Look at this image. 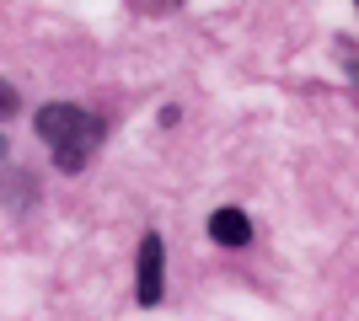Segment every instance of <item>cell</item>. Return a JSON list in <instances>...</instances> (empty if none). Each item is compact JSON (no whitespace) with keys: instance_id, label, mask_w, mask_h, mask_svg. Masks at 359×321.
Masks as SVG:
<instances>
[{"instance_id":"cell-3","label":"cell","mask_w":359,"mask_h":321,"mask_svg":"<svg viewBox=\"0 0 359 321\" xmlns=\"http://www.w3.org/2000/svg\"><path fill=\"white\" fill-rule=\"evenodd\" d=\"M210 241L215 246H247L252 241V220L241 209H215L210 214Z\"/></svg>"},{"instance_id":"cell-2","label":"cell","mask_w":359,"mask_h":321,"mask_svg":"<svg viewBox=\"0 0 359 321\" xmlns=\"http://www.w3.org/2000/svg\"><path fill=\"white\" fill-rule=\"evenodd\" d=\"M166 294V241L161 230H145V241H140V257H135V300L140 306H161Z\"/></svg>"},{"instance_id":"cell-4","label":"cell","mask_w":359,"mask_h":321,"mask_svg":"<svg viewBox=\"0 0 359 321\" xmlns=\"http://www.w3.org/2000/svg\"><path fill=\"white\" fill-rule=\"evenodd\" d=\"M16 107H22L16 86H11V80H0V123H6V118H16Z\"/></svg>"},{"instance_id":"cell-6","label":"cell","mask_w":359,"mask_h":321,"mask_svg":"<svg viewBox=\"0 0 359 321\" xmlns=\"http://www.w3.org/2000/svg\"><path fill=\"white\" fill-rule=\"evenodd\" d=\"M6 155H11V139H6V129H0V161H6Z\"/></svg>"},{"instance_id":"cell-1","label":"cell","mask_w":359,"mask_h":321,"mask_svg":"<svg viewBox=\"0 0 359 321\" xmlns=\"http://www.w3.org/2000/svg\"><path fill=\"white\" fill-rule=\"evenodd\" d=\"M32 129H38V139L48 145V155H54V166L60 171H86V161L97 150H102V134L107 123L97 118V113H86V107L75 102H48L32 113Z\"/></svg>"},{"instance_id":"cell-5","label":"cell","mask_w":359,"mask_h":321,"mask_svg":"<svg viewBox=\"0 0 359 321\" xmlns=\"http://www.w3.org/2000/svg\"><path fill=\"white\" fill-rule=\"evenodd\" d=\"M182 123V107H161V129H177Z\"/></svg>"}]
</instances>
